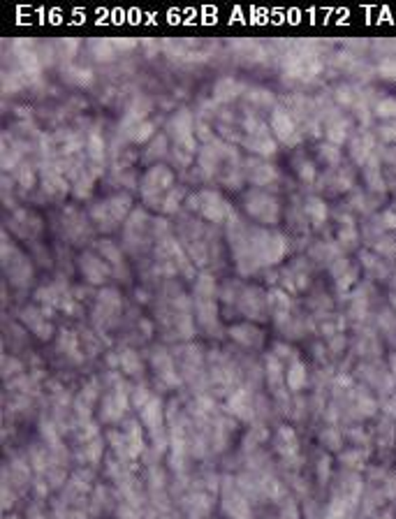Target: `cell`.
<instances>
[{
	"instance_id": "6da1fadb",
	"label": "cell",
	"mask_w": 396,
	"mask_h": 519,
	"mask_svg": "<svg viewBox=\"0 0 396 519\" xmlns=\"http://www.w3.org/2000/svg\"><path fill=\"white\" fill-rule=\"evenodd\" d=\"M130 206H132V200L128 197V195H114V197L98 202V204L91 209V218L96 220V225L102 230V232H109V230L116 227V223H121L130 213Z\"/></svg>"
},
{
	"instance_id": "7a4b0ae2",
	"label": "cell",
	"mask_w": 396,
	"mask_h": 519,
	"mask_svg": "<svg viewBox=\"0 0 396 519\" xmlns=\"http://www.w3.org/2000/svg\"><path fill=\"white\" fill-rule=\"evenodd\" d=\"M188 204L192 211H199L201 218L213 223V225H222L232 216V209H229L227 200H222V195L215 190H199L188 200Z\"/></svg>"
},
{
	"instance_id": "3957f363",
	"label": "cell",
	"mask_w": 396,
	"mask_h": 519,
	"mask_svg": "<svg viewBox=\"0 0 396 519\" xmlns=\"http://www.w3.org/2000/svg\"><path fill=\"white\" fill-rule=\"evenodd\" d=\"M172 183H174V174H172L165 165H155V167H151L142 179L144 202H148L151 206L162 204L165 195L172 190Z\"/></svg>"
},
{
	"instance_id": "277c9868",
	"label": "cell",
	"mask_w": 396,
	"mask_h": 519,
	"mask_svg": "<svg viewBox=\"0 0 396 519\" xmlns=\"http://www.w3.org/2000/svg\"><path fill=\"white\" fill-rule=\"evenodd\" d=\"M222 485V513L229 519H253V510H250V503L246 499V494H241L239 485H236L234 478H225L220 480Z\"/></svg>"
},
{
	"instance_id": "5b68a950",
	"label": "cell",
	"mask_w": 396,
	"mask_h": 519,
	"mask_svg": "<svg viewBox=\"0 0 396 519\" xmlns=\"http://www.w3.org/2000/svg\"><path fill=\"white\" fill-rule=\"evenodd\" d=\"M246 211L262 225H276L280 218V202L266 190H253L246 195Z\"/></svg>"
},
{
	"instance_id": "8992f818",
	"label": "cell",
	"mask_w": 396,
	"mask_h": 519,
	"mask_svg": "<svg viewBox=\"0 0 396 519\" xmlns=\"http://www.w3.org/2000/svg\"><path fill=\"white\" fill-rule=\"evenodd\" d=\"M130 389L123 380L116 383L112 389H107L102 403H100V417L102 422H119L123 420L128 408H130Z\"/></svg>"
},
{
	"instance_id": "52a82bcc",
	"label": "cell",
	"mask_w": 396,
	"mask_h": 519,
	"mask_svg": "<svg viewBox=\"0 0 396 519\" xmlns=\"http://www.w3.org/2000/svg\"><path fill=\"white\" fill-rule=\"evenodd\" d=\"M236 311L248 320H264L266 313H271L269 297L262 290H257V287L241 285V292L236 297Z\"/></svg>"
},
{
	"instance_id": "ba28073f",
	"label": "cell",
	"mask_w": 396,
	"mask_h": 519,
	"mask_svg": "<svg viewBox=\"0 0 396 519\" xmlns=\"http://www.w3.org/2000/svg\"><path fill=\"white\" fill-rule=\"evenodd\" d=\"M169 135L174 137L178 153H185L183 149H188V153H195V128H192V119L188 112H178L176 116H172Z\"/></svg>"
},
{
	"instance_id": "9c48e42d",
	"label": "cell",
	"mask_w": 396,
	"mask_h": 519,
	"mask_svg": "<svg viewBox=\"0 0 396 519\" xmlns=\"http://www.w3.org/2000/svg\"><path fill=\"white\" fill-rule=\"evenodd\" d=\"M271 130L273 135L278 137V142H283L285 146H294L301 135H299V128H297V121H294V116L287 110H283V107H276L271 114Z\"/></svg>"
},
{
	"instance_id": "30bf717a",
	"label": "cell",
	"mask_w": 396,
	"mask_h": 519,
	"mask_svg": "<svg viewBox=\"0 0 396 519\" xmlns=\"http://www.w3.org/2000/svg\"><path fill=\"white\" fill-rule=\"evenodd\" d=\"M151 364H153V371H155V378L160 380L162 385L167 387H178L181 385V376L176 373V366H174V359L169 357V352L165 348H153L151 352Z\"/></svg>"
},
{
	"instance_id": "8fae6325",
	"label": "cell",
	"mask_w": 396,
	"mask_h": 519,
	"mask_svg": "<svg viewBox=\"0 0 396 519\" xmlns=\"http://www.w3.org/2000/svg\"><path fill=\"white\" fill-rule=\"evenodd\" d=\"M79 269H82L84 278L89 280V283H93V285L105 283L107 278L114 276L112 266L107 264L102 257H98L93 253H84L82 257H79Z\"/></svg>"
},
{
	"instance_id": "7c38bea8",
	"label": "cell",
	"mask_w": 396,
	"mask_h": 519,
	"mask_svg": "<svg viewBox=\"0 0 396 519\" xmlns=\"http://www.w3.org/2000/svg\"><path fill=\"white\" fill-rule=\"evenodd\" d=\"M21 322H24L33 334H38L42 341L52 338V334H54V324H52V320H49V313L45 311V308H38V306L24 308V311H21Z\"/></svg>"
},
{
	"instance_id": "4fadbf2b",
	"label": "cell",
	"mask_w": 396,
	"mask_h": 519,
	"mask_svg": "<svg viewBox=\"0 0 396 519\" xmlns=\"http://www.w3.org/2000/svg\"><path fill=\"white\" fill-rule=\"evenodd\" d=\"M227 410L236 420H253V396H250L248 389H243V387L234 389V392L227 396Z\"/></svg>"
},
{
	"instance_id": "5bb4252c",
	"label": "cell",
	"mask_w": 396,
	"mask_h": 519,
	"mask_svg": "<svg viewBox=\"0 0 396 519\" xmlns=\"http://www.w3.org/2000/svg\"><path fill=\"white\" fill-rule=\"evenodd\" d=\"M246 176L250 179V183H255V186H269L278 179V170L266 160L250 158L246 163Z\"/></svg>"
},
{
	"instance_id": "9a60e30c",
	"label": "cell",
	"mask_w": 396,
	"mask_h": 519,
	"mask_svg": "<svg viewBox=\"0 0 396 519\" xmlns=\"http://www.w3.org/2000/svg\"><path fill=\"white\" fill-rule=\"evenodd\" d=\"M229 336H232L234 343L243 345V348H260L264 341L262 329H257L255 324H250V322H241V324L229 327Z\"/></svg>"
},
{
	"instance_id": "2e32d148",
	"label": "cell",
	"mask_w": 396,
	"mask_h": 519,
	"mask_svg": "<svg viewBox=\"0 0 396 519\" xmlns=\"http://www.w3.org/2000/svg\"><path fill=\"white\" fill-rule=\"evenodd\" d=\"M273 445H276L278 457L283 461H292L294 457H297L299 441H297V434H294L292 427H280L276 431V436H273Z\"/></svg>"
},
{
	"instance_id": "e0dca14e",
	"label": "cell",
	"mask_w": 396,
	"mask_h": 519,
	"mask_svg": "<svg viewBox=\"0 0 396 519\" xmlns=\"http://www.w3.org/2000/svg\"><path fill=\"white\" fill-rule=\"evenodd\" d=\"M148 232V223H146V216H144L142 211H135L132 218L128 220L125 225V241L128 246H130L132 250H137L144 243V234Z\"/></svg>"
},
{
	"instance_id": "ac0fdd59",
	"label": "cell",
	"mask_w": 396,
	"mask_h": 519,
	"mask_svg": "<svg viewBox=\"0 0 396 519\" xmlns=\"http://www.w3.org/2000/svg\"><path fill=\"white\" fill-rule=\"evenodd\" d=\"M308 383V373H306V366L304 362L297 357L292 359V362H287V369H285V385L290 392H301V389L306 387Z\"/></svg>"
},
{
	"instance_id": "d6986e66",
	"label": "cell",
	"mask_w": 396,
	"mask_h": 519,
	"mask_svg": "<svg viewBox=\"0 0 396 519\" xmlns=\"http://www.w3.org/2000/svg\"><path fill=\"white\" fill-rule=\"evenodd\" d=\"M119 366L123 369V373H128V376H142L144 373V364L139 355H137L135 350H123L119 355Z\"/></svg>"
},
{
	"instance_id": "ffe728a7",
	"label": "cell",
	"mask_w": 396,
	"mask_h": 519,
	"mask_svg": "<svg viewBox=\"0 0 396 519\" xmlns=\"http://www.w3.org/2000/svg\"><path fill=\"white\" fill-rule=\"evenodd\" d=\"M100 253H102L105 260H109L112 264V271L114 273H123L125 271V264H123V253L114 246L109 241H100Z\"/></svg>"
},
{
	"instance_id": "44dd1931",
	"label": "cell",
	"mask_w": 396,
	"mask_h": 519,
	"mask_svg": "<svg viewBox=\"0 0 396 519\" xmlns=\"http://www.w3.org/2000/svg\"><path fill=\"white\" fill-rule=\"evenodd\" d=\"M306 216L311 218L313 225H322L327 220V206L325 202L318 197H308L306 200Z\"/></svg>"
},
{
	"instance_id": "7402d4cb",
	"label": "cell",
	"mask_w": 396,
	"mask_h": 519,
	"mask_svg": "<svg viewBox=\"0 0 396 519\" xmlns=\"http://www.w3.org/2000/svg\"><path fill=\"white\" fill-rule=\"evenodd\" d=\"M86 149H89L91 160L102 163V158H105V140H102V135H100V130H91L89 144H86Z\"/></svg>"
},
{
	"instance_id": "603a6c76",
	"label": "cell",
	"mask_w": 396,
	"mask_h": 519,
	"mask_svg": "<svg viewBox=\"0 0 396 519\" xmlns=\"http://www.w3.org/2000/svg\"><path fill=\"white\" fill-rule=\"evenodd\" d=\"M79 457H82V461H86V464H98L100 457H102V441H100V438H93V441L84 443Z\"/></svg>"
},
{
	"instance_id": "cb8c5ba5",
	"label": "cell",
	"mask_w": 396,
	"mask_h": 519,
	"mask_svg": "<svg viewBox=\"0 0 396 519\" xmlns=\"http://www.w3.org/2000/svg\"><path fill=\"white\" fill-rule=\"evenodd\" d=\"M241 91H243V86L236 84L234 79H222V82L215 86V96H218V100H222V103H227V100H234Z\"/></svg>"
},
{
	"instance_id": "d4e9b609",
	"label": "cell",
	"mask_w": 396,
	"mask_h": 519,
	"mask_svg": "<svg viewBox=\"0 0 396 519\" xmlns=\"http://www.w3.org/2000/svg\"><path fill=\"white\" fill-rule=\"evenodd\" d=\"M183 188H172L167 195H165V200H162V211L165 213H174L176 209H178V202H181V197H183Z\"/></svg>"
},
{
	"instance_id": "484cf974",
	"label": "cell",
	"mask_w": 396,
	"mask_h": 519,
	"mask_svg": "<svg viewBox=\"0 0 396 519\" xmlns=\"http://www.w3.org/2000/svg\"><path fill=\"white\" fill-rule=\"evenodd\" d=\"M151 135H153V123L144 121V123H139V126H135V128H132L130 140H132V142H146V140H151Z\"/></svg>"
},
{
	"instance_id": "4316f807",
	"label": "cell",
	"mask_w": 396,
	"mask_h": 519,
	"mask_svg": "<svg viewBox=\"0 0 396 519\" xmlns=\"http://www.w3.org/2000/svg\"><path fill=\"white\" fill-rule=\"evenodd\" d=\"M116 519H142L139 510H137L135 503H128L123 501L121 506L116 508Z\"/></svg>"
},
{
	"instance_id": "83f0119b",
	"label": "cell",
	"mask_w": 396,
	"mask_h": 519,
	"mask_svg": "<svg viewBox=\"0 0 396 519\" xmlns=\"http://www.w3.org/2000/svg\"><path fill=\"white\" fill-rule=\"evenodd\" d=\"M378 116H383V119H396V100H383V103L378 105Z\"/></svg>"
},
{
	"instance_id": "f1b7e54d",
	"label": "cell",
	"mask_w": 396,
	"mask_h": 519,
	"mask_svg": "<svg viewBox=\"0 0 396 519\" xmlns=\"http://www.w3.org/2000/svg\"><path fill=\"white\" fill-rule=\"evenodd\" d=\"M17 181L24 186L26 190H31L33 188V183H35V172L31 170V167H21L19 170V174H17Z\"/></svg>"
},
{
	"instance_id": "f546056e",
	"label": "cell",
	"mask_w": 396,
	"mask_h": 519,
	"mask_svg": "<svg viewBox=\"0 0 396 519\" xmlns=\"http://www.w3.org/2000/svg\"><path fill=\"white\" fill-rule=\"evenodd\" d=\"M280 517L283 519H297L299 517V513H297V506L290 501V499H285L283 501V506H280Z\"/></svg>"
},
{
	"instance_id": "4dcf8cb0",
	"label": "cell",
	"mask_w": 396,
	"mask_h": 519,
	"mask_svg": "<svg viewBox=\"0 0 396 519\" xmlns=\"http://www.w3.org/2000/svg\"><path fill=\"white\" fill-rule=\"evenodd\" d=\"M250 100H255V103H262V105H271L273 103V98H271V93L269 91H250V96H248Z\"/></svg>"
},
{
	"instance_id": "1f68e13d",
	"label": "cell",
	"mask_w": 396,
	"mask_h": 519,
	"mask_svg": "<svg viewBox=\"0 0 396 519\" xmlns=\"http://www.w3.org/2000/svg\"><path fill=\"white\" fill-rule=\"evenodd\" d=\"M299 176L301 179H306V181H311V179L315 176V170H313V165L311 163H299Z\"/></svg>"
},
{
	"instance_id": "d6a6232c",
	"label": "cell",
	"mask_w": 396,
	"mask_h": 519,
	"mask_svg": "<svg viewBox=\"0 0 396 519\" xmlns=\"http://www.w3.org/2000/svg\"><path fill=\"white\" fill-rule=\"evenodd\" d=\"M383 72L387 75V79H396V63H394V61L385 63V65H383Z\"/></svg>"
},
{
	"instance_id": "836d02e7",
	"label": "cell",
	"mask_w": 396,
	"mask_h": 519,
	"mask_svg": "<svg viewBox=\"0 0 396 519\" xmlns=\"http://www.w3.org/2000/svg\"><path fill=\"white\" fill-rule=\"evenodd\" d=\"M5 519H19V517H17V515H7Z\"/></svg>"
}]
</instances>
